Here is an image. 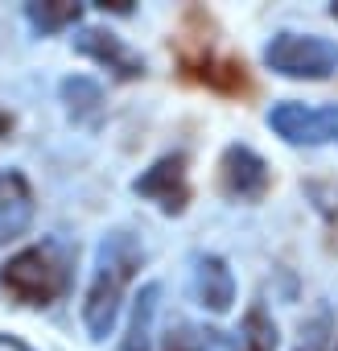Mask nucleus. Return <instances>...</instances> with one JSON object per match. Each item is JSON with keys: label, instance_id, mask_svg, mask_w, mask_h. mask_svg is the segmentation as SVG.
I'll use <instances>...</instances> for the list:
<instances>
[{"label": "nucleus", "instance_id": "11", "mask_svg": "<svg viewBox=\"0 0 338 351\" xmlns=\"http://www.w3.org/2000/svg\"><path fill=\"white\" fill-rule=\"evenodd\" d=\"M62 104H66V112L75 116V120H91V116H99V108H103V87L95 83V79H87V75H70V79H62Z\"/></svg>", "mask_w": 338, "mask_h": 351}, {"label": "nucleus", "instance_id": "3", "mask_svg": "<svg viewBox=\"0 0 338 351\" xmlns=\"http://www.w3.org/2000/svg\"><path fill=\"white\" fill-rule=\"evenodd\" d=\"M264 62L285 79H330L338 71V46L317 34H276L264 46Z\"/></svg>", "mask_w": 338, "mask_h": 351}, {"label": "nucleus", "instance_id": "2", "mask_svg": "<svg viewBox=\"0 0 338 351\" xmlns=\"http://www.w3.org/2000/svg\"><path fill=\"white\" fill-rule=\"evenodd\" d=\"M0 285L21 306H50L66 289V265L54 244H34L9 256V265L0 269Z\"/></svg>", "mask_w": 338, "mask_h": 351}, {"label": "nucleus", "instance_id": "4", "mask_svg": "<svg viewBox=\"0 0 338 351\" xmlns=\"http://www.w3.org/2000/svg\"><path fill=\"white\" fill-rule=\"evenodd\" d=\"M268 128L276 136H285L289 145H326V141H338V104H326V108H305L297 99L272 104Z\"/></svg>", "mask_w": 338, "mask_h": 351}, {"label": "nucleus", "instance_id": "1", "mask_svg": "<svg viewBox=\"0 0 338 351\" xmlns=\"http://www.w3.org/2000/svg\"><path fill=\"white\" fill-rule=\"evenodd\" d=\"M140 265H144V244L128 228H116V232L103 236L99 261H95V273H91V285H87V298H83V322L91 330V339L112 335V326L120 318V306H124V293L136 281Z\"/></svg>", "mask_w": 338, "mask_h": 351}, {"label": "nucleus", "instance_id": "16", "mask_svg": "<svg viewBox=\"0 0 338 351\" xmlns=\"http://www.w3.org/2000/svg\"><path fill=\"white\" fill-rule=\"evenodd\" d=\"M330 17H334V21H338V5H330Z\"/></svg>", "mask_w": 338, "mask_h": 351}, {"label": "nucleus", "instance_id": "8", "mask_svg": "<svg viewBox=\"0 0 338 351\" xmlns=\"http://www.w3.org/2000/svg\"><path fill=\"white\" fill-rule=\"evenodd\" d=\"M75 50L87 54L91 62L107 66L116 79H140V75H144V58L132 54V50H128L116 34H107V29H79Z\"/></svg>", "mask_w": 338, "mask_h": 351}, {"label": "nucleus", "instance_id": "15", "mask_svg": "<svg viewBox=\"0 0 338 351\" xmlns=\"http://www.w3.org/2000/svg\"><path fill=\"white\" fill-rule=\"evenodd\" d=\"M103 13H132V0H103Z\"/></svg>", "mask_w": 338, "mask_h": 351}, {"label": "nucleus", "instance_id": "6", "mask_svg": "<svg viewBox=\"0 0 338 351\" xmlns=\"http://www.w3.org/2000/svg\"><path fill=\"white\" fill-rule=\"evenodd\" d=\"M132 191L140 199H153L165 215L186 211V199H190V191H186V153H165V157H157L140 173V178L132 182Z\"/></svg>", "mask_w": 338, "mask_h": 351}, {"label": "nucleus", "instance_id": "5", "mask_svg": "<svg viewBox=\"0 0 338 351\" xmlns=\"http://www.w3.org/2000/svg\"><path fill=\"white\" fill-rule=\"evenodd\" d=\"M268 161L248 149V145H227L223 157H219V186L227 199H239V203H260L268 195Z\"/></svg>", "mask_w": 338, "mask_h": 351}, {"label": "nucleus", "instance_id": "13", "mask_svg": "<svg viewBox=\"0 0 338 351\" xmlns=\"http://www.w3.org/2000/svg\"><path fill=\"white\" fill-rule=\"evenodd\" d=\"M25 13L42 34H58L83 17V5H75V0H42V5H29Z\"/></svg>", "mask_w": 338, "mask_h": 351}, {"label": "nucleus", "instance_id": "17", "mask_svg": "<svg viewBox=\"0 0 338 351\" xmlns=\"http://www.w3.org/2000/svg\"><path fill=\"white\" fill-rule=\"evenodd\" d=\"M334 351H338V347H334Z\"/></svg>", "mask_w": 338, "mask_h": 351}, {"label": "nucleus", "instance_id": "7", "mask_svg": "<svg viewBox=\"0 0 338 351\" xmlns=\"http://www.w3.org/2000/svg\"><path fill=\"white\" fill-rule=\"evenodd\" d=\"M34 186L21 169H0V248L21 240L34 223Z\"/></svg>", "mask_w": 338, "mask_h": 351}, {"label": "nucleus", "instance_id": "9", "mask_svg": "<svg viewBox=\"0 0 338 351\" xmlns=\"http://www.w3.org/2000/svg\"><path fill=\"white\" fill-rule=\"evenodd\" d=\"M194 293H198V306L211 310V314H227L235 306V277H231V269H227L223 256H203L198 261Z\"/></svg>", "mask_w": 338, "mask_h": 351}, {"label": "nucleus", "instance_id": "10", "mask_svg": "<svg viewBox=\"0 0 338 351\" xmlns=\"http://www.w3.org/2000/svg\"><path fill=\"white\" fill-rule=\"evenodd\" d=\"M157 298H161V285L148 281L136 302H132V318H128V330H124V343L120 351H153V318H157Z\"/></svg>", "mask_w": 338, "mask_h": 351}, {"label": "nucleus", "instance_id": "12", "mask_svg": "<svg viewBox=\"0 0 338 351\" xmlns=\"http://www.w3.org/2000/svg\"><path fill=\"white\" fill-rule=\"evenodd\" d=\"M276 322L268 318V310L256 302V306H248V314H244V326H239V343H235V351H276Z\"/></svg>", "mask_w": 338, "mask_h": 351}, {"label": "nucleus", "instance_id": "14", "mask_svg": "<svg viewBox=\"0 0 338 351\" xmlns=\"http://www.w3.org/2000/svg\"><path fill=\"white\" fill-rule=\"evenodd\" d=\"M165 351H203V339H198V330H190V326H178V330H169V343H165Z\"/></svg>", "mask_w": 338, "mask_h": 351}]
</instances>
